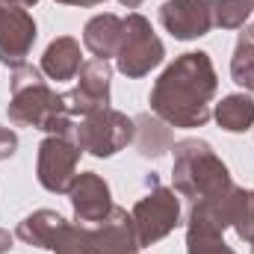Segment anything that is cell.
Returning a JSON list of instances; mask_svg holds the SVG:
<instances>
[{
	"label": "cell",
	"mask_w": 254,
	"mask_h": 254,
	"mask_svg": "<svg viewBox=\"0 0 254 254\" xmlns=\"http://www.w3.org/2000/svg\"><path fill=\"white\" fill-rule=\"evenodd\" d=\"M213 68L207 54H187L154 89V110L169 122L195 127L207 122V98L213 92Z\"/></svg>",
	"instance_id": "1"
},
{
	"label": "cell",
	"mask_w": 254,
	"mask_h": 254,
	"mask_svg": "<svg viewBox=\"0 0 254 254\" xmlns=\"http://www.w3.org/2000/svg\"><path fill=\"white\" fill-rule=\"evenodd\" d=\"M160 60H163V45L157 42L151 27L142 18L133 15L127 21V36H125V45H122V57H119L122 71L130 74V77H139L148 68H154Z\"/></svg>",
	"instance_id": "2"
},
{
	"label": "cell",
	"mask_w": 254,
	"mask_h": 254,
	"mask_svg": "<svg viewBox=\"0 0 254 254\" xmlns=\"http://www.w3.org/2000/svg\"><path fill=\"white\" fill-rule=\"evenodd\" d=\"M175 222H178V201L172 198V192L157 190L154 195H148V198L136 207L139 246H148V243L160 240L163 234L172 231Z\"/></svg>",
	"instance_id": "3"
},
{
	"label": "cell",
	"mask_w": 254,
	"mask_h": 254,
	"mask_svg": "<svg viewBox=\"0 0 254 254\" xmlns=\"http://www.w3.org/2000/svg\"><path fill=\"white\" fill-rule=\"evenodd\" d=\"M36 39V24L27 12L0 6V60L6 65H21Z\"/></svg>",
	"instance_id": "4"
},
{
	"label": "cell",
	"mask_w": 254,
	"mask_h": 254,
	"mask_svg": "<svg viewBox=\"0 0 254 254\" xmlns=\"http://www.w3.org/2000/svg\"><path fill=\"white\" fill-rule=\"evenodd\" d=\"M130 122L125 116H116V113H101L95 119H89L86 125L80 127V142L98 154V157H110L116 154L127 139H130Z\"/></svg>",
	"instance_id": "5"
},
{
	"label": "cell",
	"mask_w": 254,
	"mask_h": 254,
	"mask_svg": "<svg viewBox=\"0 0 254 254\" xmlns=\"http://www.w3.org/2000/svg\"><path fill=\"white\" fill-rule=\"evenodd\" d=\"M74 160H77V151L63 142V139H48L42 145V160H39V178L48 190L63 192L68 190V181H71V172H74Z\"/></svg>",
	"instance_id": "6"
},
{
	"label": "cell",
	"mask_w": 254,
	"mask_h": 254,
	"mask_svg": "<svg viewBox=\"0 0 254 254\" xmlns=\"http://www.w3.org/2000/svg\"><path fill=\"white\" fill-rule=\"evenodd\" d=\"M163 24L178 36V39H192L204 36L213 27V9L207 3H166L163 6Z\"/></svg>",
	"instance_id": "7"
},
{
	"label": "cell",
	"mask_w": 254,
	"mask_h": 254,
	"mask_svg": "<svg viewBox=\"0 0 254 254\" xmlns=\"http://www.w3.org/2000/svg\"><path fill=\"white\" fill-rule=\"evenodd\" d=\"M83 83L77 92H71L65 101H71L68 107L74 113H95L101 107H107V89H110V68L104 60L98 63H89L83 68Z\"/></svg>",
	"instance_id": "8"
},
{
	"label": "cell",
	"mask_w": 254,
	"mask_h": 254,
	"mask_svg": "<svg viewBox=\"0 0 254 254\" xmlns=\"http://www.w3.org/2000/svg\"><path fill=\"white\" fill-rule=\"evenodd\" d=\"M74 210L86 222H101L110 213V190L95 175H83L74 187Z\"/></svg>",
	"instance_id": "9"
},
{
	"label": "cell",
	"mask_w": 254,
	"mask_h": 254,
	"mask_svg": "<svg viewBox=\"0 0 254 254\" xmlns=\"http://www.w3.org/2000/svg\"><path fill=\"white\" fill-rule=\"evenodd\" d=\"M21 240H27V243H33V246H45V249H63L65 243L60 240L63 234H68V228H65V222L57 216V213H48V210H42V213H36V216H30L24 225H21Z\"/></svg>",
	"instance_id": "10"
},
{
	"label": "cell",
	"mask_w": 254,
	"mask_h": 254,
	"mask_svg": "<svg viewBox=\"0 0 254 254\" xmlns=\"http://www.w3.org/2000/svg\"><path fill=\"white\" fill-rule=\"evenodd\" d=\"M80 68V48L71 39H60L48 48L45 54V71L54 80H68L74 71Z\"/></svg>",
	"instance_id": "11"
},
{
	"label": "cell",
	"mask_w": 254,
	"mask_h": 254,
	"mask_svg": "<svg viewBox=\"0 0 254 254\" xmlns=\"http://www.w3.org/2000/svg\"><path fill=\"white\" fill-rule=\"evenodd\" d=\"M216 116H219V122H222L225 130L240 133V130L252 127V122H254V104H252V98L234 95V98H228L225 104H219Z\"/></svg>",
	"instance_id": "12"
},
{
	"label": "cell",
	"mask_w": 254,
	"mask_h": 254,
	"mask_svg": "<svg viewBox=\"0 0 254 254\" xmlns=\"http://www.w3.org/2000/svg\"><path fill=\"white\" fill-rule=\"evenodd\" d=\"M254 9V0H222L219 6H216V24H222V27H237V24H243L249 15H252Z\"/></svg>",
	"instance_id": "13"
},
{
	"label": "cell",
	"mask_w": 254,
	"mask_h": 254,
	"mask_svg": "<svg viewBox=\"0 0 254 254\" xmlns=\"http://www.w3.org/2000/svg\"><path fill=\"white\" fill-rule=\"evenodd\" d=\"M12 151H15V136L9 130H0V160L12 157Z\"/></svg>",
	"instance_id": "14"
},
{
	"label": "cell",
	"mask_w": 254,
	"mask_h": 254,
	"mask_svg": "<svg viewBox=\"0 0 254 254\" xmlns=\"http://www.w3.org/2000/svg\"><path fill=\"white\" fill-rule=\"evenodd\" d=\"M9 246H12V240H9V237H6V234H3V231H0V252H6V249H9Z\"/></svg>",
	"instance_id": "15"
},
{
	"label": "cell",
	"mask_w": 254,
	"mask_h": 254,
	"mask_svg": "<svg viewBox=\"0 0 254 254\" xmlns=\"http://www.w3.org/2000/svg\"><path fill=\"white\" fill-rule=\"evenodd\" d=\"M65 3H98V0H65Z\"/></svg>",
	"instance_id": "16"
},
{
	"label": "cell",
	"mask_w": 254,
	"mask_h": 254,
	"mask_svg": "<svg viewBox=\"0 0 254 254\" xmlns=\"http://www.w3.org/2000/svg\"><path fill=\"white\" fill-rule=\"evenodd\" d=\"M122 3H127V6H136V3H139V0H122Z\"/></svg>",
	"instance_id": "17"
}]
</instances>
